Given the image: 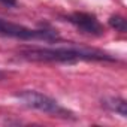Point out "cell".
<instances>
[{"label":"cell","mask_w":127,"mask_h":127,"mask_svg":"<svg viewBox=\"0 0 127 127\" xmlns=\"http://www.w3.org/2000/svg\"><path fill=\"white\" fill-rule=\"evenodd\" d=\"M20 55L30 61L40 63H76V61H115L117 58L111 54L85 46H57V48H24Z\"/></svg>","instance_id":"obj_1"},{"label":"cell","mask_w":127,"mask_h":127,"mask_svg":"<svg viewBox=\"0 0 127 127\" xmlns=\"http://www.w3.org/2000/svg\"><path fill=\"white\" fill-rule=\"evenodd\" d=\"M18 99L23 102L24 106L45 112L51 117H58V118H64V120H67V118L75 120L76 118L72 111L63 108L57 100H54L52 97H49L43 93L34 91V90H24V91L18 93Z\"/></svg>","instance_id":"obj_2"},{"label":"cell","mask_w":127,"mask_h":127,"mask_svg":"<svg viewBox=\"0 0 127 127\" xmlns=\"http://www.w3.org/2000/svg\"><path fill=\"white\" fill-rule=\"evenodd\" d=\"M0 36L14 37L20 40H46L52 42L58 39L57 32L48 29H29L26 26L11 23L5 18H0Z\"/></svg>","instance_id":"obj_3"},{"label":"cell","mask_w":127,"mask_h":127,"mask_svg":"<svg viewBox=\"0 0 127 127\" xmlns=\"http://www.w3.org/2000/svg\"><path fill=\"white\" fill-rule=\"evenodd\" d=\"M67 21L75 26L81 33L90 34V36H102L103 34V26L97 20L96 15L87 14V12H73L67 17Z\"/></svg>","instance_id":"obj_4"},{"label":"cell","mask_w":127,"mask_h":127,"mask_svg":"<svg viewBox=\"0 0 127 127\" xmlns=\"http://www.w3.org/2000/svg\"><path fill=\"white\" fill-rule=\"evenodd\" d=\"M102 105H103L108 111L115 112V114L121 115L123 118L127 117V103H126V100L121 99V97H106V99L102 100Z\"/></svg>","instance_id":"obj_5"},{"label":"cell","mask_w":127,"mask_h":127,"mask_svg":"<svg viewBox=\"0 0 127 127\" xmlns=\"http://www.w3.org/2000/svg\"><path fill=\"white\" fill-rule=\"evenodd\" d=\"M108 23H109V26H111L112 29H115L117 32L124 33V32L127 30V21H126V18L121 17V15H112Z\"/></svg>","instance_id":"obj_6"},{"label":"cell","mask_w":127,"mask_h":127,"mask_svg":"<svg viewBox=\"0 0 127 127\" xmlns=\"http://www.w3.org/2000/svg\"><path fill=\"white\" fill-rule=\"evenodd\" d=\"M0 3H3L6 6H15L17 5V0H0Z\"/></svg>","instance_id":"obj_7"}]
</instances>
